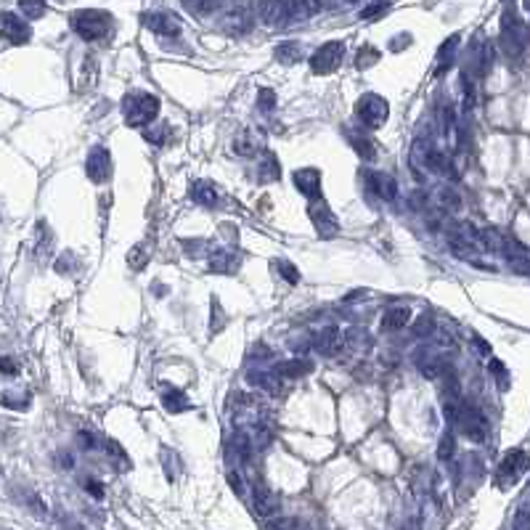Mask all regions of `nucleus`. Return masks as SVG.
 <instances>
[{
  "mask_svg": "<svg viewBox=\"0 0 530 530\" xmlns=\"http://www.w3.org/2000/svg\"><path fill=\"white\" fill-rule=\"evenodd\" d=\"M387 101L377 93H366V96L358 98V104H355V117H358V122L363 127H369V130H377L387 122Z\"/></svg>",
  "mask_w": 530,
  "mask_h": 530,
  "instance_id": "20e7f679",
  "label": "nucleus"
},
{
  "mask_svg": "<svg viewBox=\"0 0 530 530\" xmlns=\"http://www.w3.org/2000/svg\"><path fill=\"white\" fill-rule=\"evenodd\" d=\"M292 183L300 194H305L307 199H319L321 196V172L316 168H303L292 172Z\"/></svg>",
  "mask_w": 530,
  "mask_h": 530,
  "instance_id": "1a4fd4ad",
  "label": "nucleus"
},
{
  "mask_svg": "<svg viewBox=\"0 0 530 530\" xmlns=\"http://www.w3.org/2000/svg\"><path fill=\"white\" fill-rule=\"evenodd\" d=\"M70 22H72V29H74L85 42L104 40V38L112 32V16L106 14V11H98V8L74 11Z\"/></svg>",
  "mask_w": 530,
  "mask_h": 530,
  "instance_id": "f257e3e1",
  "label": "nucleus"
},
{
  "mask_svg": "<svg viewBox=\"0 0 530 530\" xmlns=\"http://www.w3.org/2000/svg\"><path fill=\"white\" fill-rule=\"evenodd\" d=\"M260 181H279V159L273 154H263V165H260Z\"/></svg>",
  "mask_w": 530,
  "mask_h": 530,
  "instance_id": "a878e982",
  "label": "nucleus"
},
{
  "mask_svg": "<svg viewBox=\"0 0 530 530\" xmlns=\"http://www.w3.org/2000/svg\"><path fill=\"white\" fill-rule=\"evenodd\" d=\"M276 271H279L281 276L289 281V284H297V281H300V271H297L289 260H276Z\"/></svg>",
  "mask_w": 530,
  "mask_h": 530,
  "instance_id": "c756f323",
  "label": "nucleus"
},
{
  "mask_svg": "<svg viewBox=\"0 0 530 530\" xmlns=\"http://www.w3.org/2000/svg\"><path fill=\"white\" fill-rule=\"evenodd\" d=\"M377 58H379V54L374 51V48H363L361 54L355 56V67H358V70H369V67H371Z\"/></svg>",
  "mask_w": 530,
  "mask_h": 530,
  "instance_id": "7c9ffc66",
  "label": "nucleus"
},
{
  "mask_svg": "<svg viewBox=\"0 0 530 530\" xmlns=\"http://www.w3.org/2000/svg\"><path fill=\"white\" fill-rule=\"evenodd\" d=\"M437 456L443 461H448L451 456H453V435L446 433L443 437H440V443H437Z\"/></svg>",
  "mask_w": 530,
  "mask_h": 530,
  "instance_id": "2f4dec72",
  "label": "nucleus"
},
{
  "mask_svg": "<svg viewBox=\"0 0 530 530\" xmlns=\"http://www.w3.org/2000/svg\"><path fill=\"white\" fill-rule=\"evenodd\" d=\"M143 138L149 140V143H165V138H168V125L143 130Z\"/></svg>",
  "mask_w": 530,
  "mask_h": 530,
  "instance_id": "72a5a7b5",
  "label": "nucleus"
},
{
  "mask_svg": "<svg viewBox=\"0 0 530 530\" xmlns=\"http://www.w3.org/2000/svg\"><path fill=\"white\" fill-rule=\"evenodd\" d=\"M257 106H260L263 112H271V109L276 106V93H273L271 88H263L260 96H257Z\"/></svg>",
  "mask_w": 530,
  "mask_h": 530,
  "instance_id": "473e14b6",
  "label": "nucleus"
},
{
  "mask_svg": "<svg viewBox=\"0 0 530 530\" xmlns=\"http://www.w3.org/2000/svg\"><path fill=\"white\" fill-rule=\"evenodd\" d=\"M239 268V257L231 255V252H215L209 257V271L212 273H236Z\"/></svg>",
  "mask_w": 530,
  "mask_h": 530,
  "instance_id": "aec40b11",
  "label": "nucleus"
},
{
  "mask_svg": "<svg viewBox=\"0 0 530 530\" xmlns=\"http://www.w3.org/2000/svg\"><path fill=\"white\" fill-rule=\"evenodd\" d=\"M191 199H194L196 204H202V207H218V202H220V194H218V188L207 181H196L194 188H191Z\"/></svg>",
  "mask_w": 530,
  "mask_h": 530,
  "instance_id": "f3484780",
  "label": "nucleus"
},
{
  "mask_svg": "<svg viewBox=\"0 0 530 530\" xmlns=\"http://www.w3.org/2000/svg\"><path fill=\"white\" fill-rule=\"evenodd\" d=\"M287 3H289V22L310 19L321 11V0H287Z\"/></svg>",
  "mask_w": 530,
  "mask_h": 530,
  "instance_id": "6ab92c4d",
  "label": "nucleus"
},
{
  "mask_svg": "<svg viewBox=\"0 0 530 530\" xmlns=\"http://www.w3.org/2000/svg\"><path fill=\"white\" fill-rule=\"evenodd\" d=\"M342 342H345L342 332H339L337 326H326V329H321V332L316 335L313 348L319 350L321 355H326V358H332V355H337V353L342 350Z\"/></svg>",
  "mask_w": 530,
  "mask_h": 530,
  "instance_id": "f8f14e48",
  "label": "nucleus"
},
{
  "mask_svg": "<svg viewBox=\"0 0 530 530\" xmlns=\"http://www.w3.org/2000/svg\"><path fill=\"white\" fill-rule=\"evenodd\" d=\"M109 170H112V159H109V152L104 146H96L90 149L88 159H85V172L93 183H104L109 178Z\"/></svg>",
  "mask_w": 530,
  "mask_h": 530,
  "instance_id": "6e6552de",
  "label": "nucleus"
},
{
  "mask_svg": "<svg viewBox=\"0 0 530 530\" xmlns=\"http://www.w3.org/2000/svg\"><path fill=\"white\" fill-rule=\"evenodd\" d=\"M342 56H345V42L339 40L323 42L321 48L310 56V70L316 72V74H329V72H335L342 64Z\"/></svg>",
  "mask_w": 530,
  "mask_h": 530,
  "instance_id": "423d86ee",
  "label": "nucleus"
},
{
  "mask_svg": "<svg viewBox=\"0 0 530 530\" xmlns=\"http://www.w3.org/2000/svg\"><path fill=\"white\" fill-rule=\"evenodd\" d=\"M459 35H451L443 45H440V51H437V58H435V74H443V72L451 70V64H453V58H456V51H459Z\"/></svg>",
  "mask_w": 530,
  "mask_h": 530,
  "instance_id": "dca6fc26",
  "label": "nucleus"
},
{
  "mask_svg": "<svg viewBox=\"0 0 530 530\" xmlns=\"http://www.w3.org/2000/svg\"><path fill=\"white\" fill-rule=\"evenodd\" d=\"M143 24L156 35H168V38H175L181 32V24L172 14H143Z\"/></svg>",
  "mask_w": 530,
  "mask_h": 530,
  "instance_id": "4468645a",
  "label": "nucleus"
},
{
  "mask_svg": "<svg viewBox=\"0 0 530 530\" xmlns=\"http://www.w3.org/2000/svg\"><path fill=\"white\" fill-rule=\"evenodd\" d=\"M440 204H446V207L456 209V207H459V196L453 194L451 188H443V191H440Z\"/></svg>",
  "mask_w": 530,
  "mask_h": 530,
  "instance_id": "e433bc0d",
  "label": "nucleus"
},
{
  "mask_svg": "<svg viewBox=\"0 0 530 530\" xmlns=\"http://www.w3.org/2000/svg\"><path fill=\"white\" fill-rule=\"evenodd\" d=\"M252 504H255V512H257L260 517L276 515V509H279V496L268 488V485L257 483L255 490H252Z\"/></svg>",
  "mask_w": 530,
  "mask_h": 530,
  "instance_id": "ddd939ff",
  "label": "nucleus"
},
{
  "mask_svg": "<svg viewBox=\"0 0 530 530\" xmlns=\"http://www.w3.org/2000/svg\"><path fill=\"white\" fill-rule=\"evenodd\" d=\"M348 3H358V0H348Z\"/></svg>",
  "mask_w": 530,
  "mask_h": 530,
  "instance_id": "c03bdc74",
  "label": "nucleus"
},
{
  "mask_svg": "<svg viewBox=\"0 0 530 530\" xmlns=\"http://www.w3.org/2000/svg\"><path fill=\"white\" fill-rule=\"evenodd\" d=\"M490 374L496 377V382H499V390H509V371H506V366H504L501 361H490Z\"/></svg>",
  "mask_w": 530,
  "mask_h": 530,
  "instance_id": "cd10ccee",
  "label": "nucleus"
},
{
  "mask_svg": "<svg viewBox=\"0 0 530 530\" xmlns=\"http://www.w3.org/2000/svg\"><path fill=\"white\" fill-rule=\"evenodd\" d=\"M424 165L430 170H435V172H446V175H451V178H456V170H453V162H451V156H448L446 152H427L424 154Z\"/></svg>",
  "mask_w": 530,
  "mask_h": 530,
  "instance_id": "a211bd4d",
  "label": "nucleus"
},
{
  "mask_svg": "<svg viewBox=\"0 0 530 530\" xmlns=\"http://www.w3.org/2000/svg\"><path fill=\"white\" fill-rule=\"evenodd\" d=\"M350 143H353V149L361 154L363 159H374V152H377V146H374L371 140L361 138V136H358V138H353V136H350Z\"/></svg>",
  "mask_w": 530,
  "mask_h": 530,
  "instance_id": "c85d7f7f",
  "label": "nucleus"
},
{
  "mask_svg": "<svg viewBox=\"0 0 530 530\" xmlns=\"http://www.w3.org/2000/svg\"><path fill=\"white\" fill-rule=\"evenodd\" d=\"M310 369H313V363H307V361H284L276 366V374L287 379H297V377L310 374Z\"/></svg>",
  "mask_w": 530,
  "mask_h": 530,
  "instance_id": "4be33fe9",
  "label": "nucleus"
},
{
  "mask_svg": "<svg viewBox=\"0 0 530 530\" xmlns=\"http://www.w3.org/2000/svg\"><path fill=\"white\" fill-rule=\"evenodd\" d=\"M162 403H165V408H168L170 414H181L186 408H191V405H188V398H186L181 390H175V387H168V390H165Z\"/></svg>",
  "mask_w": 530,
  "mask_h": 530,
  "instance_id": "5701e85b",
  "label": "nucleus"
},
{
  "mask_svg": "<svg viewBox=\"0 0 530 530\" xmlns=\"http://www.w3.org/2000/svg\"><path fill=\"white\" fill-rule=\"evenodd\" d=\"M530 469V453L528 451H509L501 459L499 469H496V485L499 488H512L517 480Z\"/></svg>",
  "mask_w": 530,
  "mask_h": 530,
  "instance_id": "39448f33",
  "label": "nucleus"
},
{
  "mask_svg": "<svg viewBox=\"0 0 530 530\" xmlns=\"http://www.w3.org/2000/svg\"><path fill=\"white\" fill-rule=\"evenodd\" d=\"M19 8H22V14L27 16V19H40L48 11L45 0H19Z\"/></svg>",
  "mask_w": 530,
  "mask_h": 530,
  "instance_id": "393cba45",
  "label": "nucleus"
},
{
  "mask_svg": "<svg viewBox=\"0 0 530 530\" xmlns=\"http://www.w3.org/2000/svg\"><path fill=\"white\" fill-rule=\"evenodd\" d=\"M474 342H477V350H480V353H490V345L483 342V337H474Z\"/></svg>",
  "mask_w": 530,
  "mask_h": 530,
  "instance_id": "79ce46f5",
  "label": "nucleus"
},
{
  "mask_svg": "<svg viewBox=\"0 0 530 530\" xmlns=\"http://www.w3.org/2000/svg\"><path fill=\"white\" fill-rule=\"evenodd\" d=\"M433 329H435V323L430 321V319H417V323H414V335L417 337H430Z\"/></svg>",
  "mask_w": 530,
  "mask_h": 530,
  "instance_id": "c9c22d12",
  "label": "nucleus"
},
{
  "mask_svg": "<svg viewBox=\"0 0 530 530\" xmlns=\"http://www.w3.org/2000/svg\"><path fill=\"white\" fill-rule=\"evenodd\" d=\"M234 149L239 156H255V154L265 152V140L257 130H241L234 140Z\"/></svg>",
  "mask_w": 530,
  "mask_h": 530,
  "instance_id": "2eb2a0df",
  "label": "nucleus"
},
{
  "mask_svg": "<svg viewBox=\"0 0 530 530\" xmlns=\"http://www.w3.org/2000/svg\"><path fill=\"white\" fill-rule=\"evenodd\" d=\"M387 6H390L387 0H377L374 6H369V8H363V11H361V19H374V16L385 14V11H387Z\"/></svg>",
  "mask_w": 530,
  "mask_h": 530,
  "instance_id": "f704fd0d",
  "label": "nucleus"
},
{
  "mask_svg": "<svg viewBox=\"0 0 530 530\" xmlns=\"http://www.w3.org/2000/svg\"><path fill=\"white\" fill-rule=\"evenodd\" d=\"M260 19L271 27L289 24V3L287 0H260Z\"/></svg>",
  "mask_w": 530,
  "mask_h": 530,
  "instance_id": "9d476101",
  "label": "nucleus"
},
{
  "mask_svg": "<svg viewBox=\"0 0 530 530\" xmlns=\"http://www.w3.org/2000/svg\"><path fill=\"white\" fill-rule=\"evenodd\" d=\"M515 528H530V515H525V512H522V515L515 520Z\"/></svg>",
  "mask_w": 530,
  "mask_h": 530,
  "instance_id": "a19ab883",
  "label": "nucleus"
},
{
  "mask_svg": "<svg viewBox=\"0 0 530 530\" xmlns=\"http://www.w3.org/2000/svg\"><path fill=\"white\" fill-rule=\"evenodd\" d=\"M408 319H411L408 307H390V310L385 313V319H382V329L398 332V329H403L405 323H408Z\"/></svg>",
  "mask_w": 530,
  "mask_h": 530,
  "instance_id": "412c9836",
  "label": "nucleus"
},
{
  "mask_svg": "<svg viewBox=\"0 0 530 530\" xmlns=\"http://www.w3.org/2000/svg\"><path fill=\"white\" fill-rule=\"evenodd\" d=\"M307 215H310V220H313V225H316V231H319V236L321 239L337 236L339 223H337V218L332 215V209H329V204L323 202L321 196H319V199H310Z\"/></svg>",
  "mask_w": 530,
  "mask_h": 530,
  "instance_id": "0eeeda50",
  "label": "nucleus"
},
{
  "mask_svg": "<svg viewBox=\"0 0 530 530\" xmlns=\"http://www.w3.org/2000/svg\"><path fill=\"white\" fill-rule=\"evenodd\" d=\"M3 38H6L8 45H22V42H27L29 38H32V29L16 14L6 11V14H3Z\"/></svg>",
  "mask_w": 530,
  "mask_h": 530,
  "instance_id": "9b49d317",
  "label": "nucleus"
},
{
  "mask_svg": "<svg viewBox=\"0 0 530 530\" xmlns=\"http://www.w3.org/2000/svg\"><path fill=\"white\" fill-rule=\"evenodd\" d=\"M88 490H90V496H93V499H104V485H101V483L88 480Z\"/></svg>",
  "mask_w": 530,
  "mask_h": 530,
  "instance_id": "4c0bfd02",
  "label": "nucleus"
},
{
  "mask_svg": "<svg viewBox=\"0 0 530 530\" xmlns=\"http://www.w3.org/2000/svg\"><path fill=\"white\" fill-rule=\"evenodd\" d=\"M525 8H528V14H530V0H528V3H525Z\"/></svg>",
  "mask_w": 530,
  "mask_h": 530,
  "instance_id": "37998d69",
  "label": "nucleus"
},
{
  "mask_svg": "<svg viewBox=\"0 0 530 530\" xmlns=\"http://www.w3.org/2000/svg\"><path fill=\"white\" fill-rule=\"evenodd\" d=\"M146 263H149V250H146V244H136L133 250L127 252V265H130L133 271H140Z\"/></svg>",
  "mask_w": 530,
  "mask_h": 530,
  "instance_id": "bb28decb",
  "label": "nucleus"
},
{
  "mask_svg": "<svg viewBox=\"0 0 530 530\" xmlns=\"http://www.w3.org/2000/svg\"><path fill=\"white\" fill-rule=\"evenodd\" d=\"M159 112V101L152 93H133L122 101V114L130 127H146Z\"/></svg>",
  "mask_w": 530,
  "mask_h": 530,
  "instance_id": "f03ea898",
  "label": "nucleus"
},
{
  "mask_svg": "<svg viewBox=\"0 0 530 530\" xmlns=\"http://www.w3.org/2000/svg\"><path fill=\"white\" fill-rule=\"evenodd\" d=\"M405 42H411V35H401V38H395V40L390 42L392 51H401V48H405Z\"/></svg>",
  "mask_w": 530,
  "mask_h": 530,
  "instance_id": "58836bf2",
  "label": "nucleus"
},
{
  "mask_svg": "<svg viewBox=\"0 0 530 530\" xmlns=\"http://www.w3.org/2000/svg\"><path fill=\"white\" fill-rule=\"evenodd\" d=\"M528 45V38H525V24L517 19V14L506 6L501 16V48L504 54L509 58H520L522 51Z\"/></svg>",
  "mask_w": 530,
  "mask_h": 530,
  "instance_id": "7ed1b4c3",
  "label": "nucleus"
},
{
  "mask_svg": "<svg viewBox=\"0 0 530 530\" xmlns=\"http://www.w3.org/2000/svg\"><path fill=\"white\" fill-rule=\"evenodd\" d=\"M3 374L8 377V374H16V363L11 358H3Z\"/></svg>",
  "mask_w": 530,
  "mask_h": 530,
  "instance_id": "ea45409f",
  "label": "nucleus"
},
{
  "mask_svg": "<svg viewBox=\"0 0 530 530\" xmlns=\"http://www.w3.org/2000/svg\"><path fill=\"white\" fill-rule=\"evenodd\" d=\"M276 58H279L281 64H294V61H300V58H303L300 42H281L279 48H276Z\"/></svg>",
  "mask_w": 530,
  "mask_h": 530,
  "instance_id": "b1692460",
  "label": "nucleus"
}]
</instances>
